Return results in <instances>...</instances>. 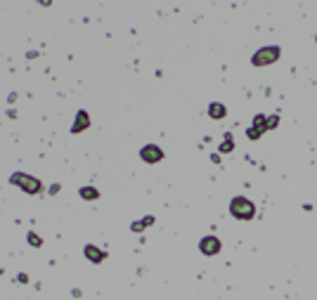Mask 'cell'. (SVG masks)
Masks as SVG:
<instances>
[{
    "instance_id": "6da1fadb",
    "label": "cell",
    "mask_w": 317,
    "mask_h": 300,
    "mask_svg": "<svg viewBox=\"0 0 317 300\" xmlns=\"http://www.w3.org/2000/svg\"><path fill=\"white\" fill-rule=\"evenodd\" d=\"M9 182H12L14 187H19L24 194H31V196L43 191V182L38 180V177H33V175H28V173H12L9 175Z\"/></svg>"
},
{
    "instance_id": "7a4b0ae2",
    "label": "cell",
    "mask_w": 317,
    "mask_h": 300,
    "mask_svg": "<svg viewBox=\"0 0 317 300\" xmlns=\"http://www.w3.org/2000/svg\"><path fill=\"white\" fill-rule=\"evenodd\" d=\"M230 213L237 220H251L256 215V206L249 199H244V196H235L230 201Z\"/></svg>"
},
{
    "instance_id": "3957f363",
    "label": "cell",
    "mask_w": 317,
    "mask_h": 300,
    "mask_svg": "<svg viewBox=\"0 0 317 300\" xmlns=\"http://www.w3.org/2000/svg\"><path fill=\"white\" fill-rule=\"evenodd\" d=\"M282 50L277 45H268V47H261L258 52L254 55V66H268V64H275L277 59H280Z\"/></svg>"
},
{
    "instance_id": "277c9868",
    "label": "cell",
    "mask_w": 317,
    "mask_h": 300,
    "mask_svg": "<svg viewBox=\"0 0 317 300\" xmlns=\"http://www.w3.org/2000/svg\"><path fill=\"white\" fill-rule=\"evenodd\" d=\"M140 158L145 163H159V161H163V149L156 145H145L140 149Z\"/></svg>"
},
{
    "instance_id": "5b68a950",
    "label": "cell",
    "mask_w": 317,
    "mask_h": 300,
    "mask_svg": "<svg viewBox=\"0 0 317 300\" xmlns=\"http://www.w3.org/2000/svg\"><path fill=\"white\" fill-rule=\"evenodd\" d=\"M220 248H223V244H220V239L218 237H204L199 241V251L204 255H218L220 253Z\"/></svg>"
},
{
    "instance_id": "8992f818",
    "label": "cell",
    "mask_w": 317,
    "mask_h": 300,
    "mask_svg": "<svg viewBox=\"0 0 317 300\" xmlns=\"http://www.w3.org/2000/svg\"><path fill=\"white\" fill-rule=\"evenodd\" d=\"M90 128V116H88V111H78L76 114V121H73V126H71V133L73 135H78V133H83V130H88Z\"/></svg>"
},
{
    "instance_id": "52a82bcc",
    "label": "cell",
    "mask_w": 317,
    "mask_h": 300,
    "mask_svg": "<svg viewBox=\"0 0 317 300\" xmlns=\"http://www.w3.org/2000/svg\"><path fill=\"white\" fill-rule=\"evenodd\" d=\"M83 253H85V258H88L90 263H95V265L104 263V258H107V253H104V251H100L97 246H92V244L85 246V248H83Z\"/></svg>"
},
{
    "instance_id": "ba28073f",
    "label": "cell",
    "mask_w": 317,
    "mask_h": 300,
    "mask_svg": "<svg viewBox=\"0 0 317 300\" xmlns=\"http://www.w3.org/2000/svg\"><path fill=\"white\" fill-rule=\"evenodd\" d=\"M209 116H211V119H216V121L225 119V116H227L225 104H220V102H211V104H209Z\"/></svg>"
},
{
    "instance_id": "9c48e42d",
    "label": "cell",
    "mask_w": 317,
    "mask_h": 300,
    "mask_svg": "<svg viewBox=\"0 0 317 300\" xmlns=\"http://www.w3.org/2000/svg\"><path fill=\"white\" fill-rule=\"evenodd\" d=\"M154 215H147V218H142V220H135L133 225H130V232H145L147 227H152L154 225Z\"/></svg>"
},
{
    "instance_id": "30bf717a",
    "label": "cell",
    "mask_w": 317,
    "mask_h": 300,
    "mask_svg": "<svg viewBox=\"0 0 317 300\" xmlns=\"http://www.w3.org/2000/svg\"><path fill=\"white\" fill-rule=\"evenodd\" d=\"M78 194H81V199H85V201L100 199V191L95 189V187H81V189H78Z\"/></svg>"
},
{
    "instance_id": "8fae6325",
    "label": "cell",
    "mask_w": 317,
    "mask_h": 300,
    "mask_svg": "<svg viewBox=\"0 0 317 300\" xmlns=\"http://www.w3.org/2000/svg\"><path fill=\"white\" fill-rule=\"evenodd\" d=\"M254 128H258L261 133H265V130H268V119H265L263 114H258V116H254Z\"/></svg>"
},
{
    "instance_id": "7c38bea8",
    "label": "cell",
    "mask_w": 317,
    "mask_h": 300,
    "mask_svg": "<svg viewBox=\"0 0 317 300\" xmlns=\"http://www.w3.org/2000/svg\"><path fill=\"white\" fill-rule=\"evenodd\" d=\"M235 149V142H232V135H225V140H223V145H220V151L223 154H230Z\"/></svg>"
},
{
    "instance_id": "4fadbf2b",
    "label": "cell",
    "mask_w": 317,
    "mask_h": 300,
    "mask_svg": "<svg viewBox=\"0 0 317 300\" xmlns=\"http://www.w3.org/2000/svg\"><path fill=\"white\" fill-rule=\"evenodd\" d=\"M26 239H28V244L33 246V248H40V246H43V239L38 237V234H33V232H28Z\"/></svg>"
},
{
    "instance_id": "5bb4252c",
    "label": "cell",
    "mask_w": 317,
    "mask_h": 300,
    "mask_svg": "<svg viewBox=\"0 0 317 300\" xmlns=\"http://www.w3.org/2000/svg\"><path fill=\"white\" fill-rule=\"evenodd\" d=\"M246 135L251 137V140H258V137L263 135V133H261V130H258V128H254V126H251V128H249V133H246Z\"/></svg>"
},
{
    "instance_id": "9a60e30c",
    "label": "cell",
    "mask_w": 317,
    "mask_h": 300,
    "mask_svg": "<svg viewBox=\"0 0 317 300\" xmlns=\"http://www.w3.org/2000/svg\"><path fill=\"white\" fill-rule=\"evenodd\" d=\"M277 123H280V116H272V119H268V130L277 128Z\"/></svg>"
},
{
    "instance_id": "2e32d148",
    "label": "cell",
    "mask_w": 317,
    "mask_h": 300,
    "mask_svg": "<svg viewBox=\"0 0 317 300\" xmlns=\"http://www.w3.org/2000/svg\"><path fill=\"white\" fill-rule=\"evenodd\" d=\"M17 279H19V284H26V282H28V277H26V274H19Z\"/></svg>"
},
{
    "instance_id": "e0dca14e",
    "label": "cell",
    "mask_w": 317,
    "mask_h": 300,
    "mask_svg": "<svg viewBox=\"0 0 317 300\" xmlns=\"http://www.w3.org/2000/svg\"><path fill=\"white\" fill-rule=\"evenodd\" d=\"M40 5H50V0H40Z\"/></svg>"
}]
</instances>
